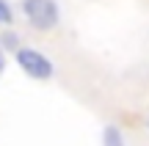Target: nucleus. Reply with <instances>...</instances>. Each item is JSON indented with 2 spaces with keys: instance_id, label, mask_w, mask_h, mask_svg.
Segmentation results:
<instances>
[{
  "instance_id": "nucleus-5",
  "label": "nucleus",
  "mask_w": 149,
  "mask_h": 146,
  "mask_svg": "<svg viewBox=\"0 0 149 146\" xmlns=\"http://www.w3.org/2000/svg\"><path fill=\"white\" fill-rule=\"evenodd\" d=\"M3 44L6 47H17V36L11 33V36H3Z\"/></svg>"
},
{
  "instance_id": "nucleus-3",
  "label": "nucleus",
  "mask_w": 149,
  "mask_h": 146,
  "mask_svg": "<svg viewBox=\"0 0 149 146\" xmlns=\"http://www.w3.org/2000/svg\"><path fill=\"white\" fill-rule=\"evenodd\" d=\"M102 146H124L122 132L116 127H105V135H102Z\"/></svg>"
},
{
  "instance_id": "nucleus-4",
  "label": "nucleus",
  "mask_w": 149,
  "mask_h": 146,
  "mask_svg": "<svg viewBox=\"0 0 149 146\" xmlns=\"http://www.w3.org/2000/svg\"><path fill=\"white\" fill-rule=\"evenodd\" d=\"M14 19V14H11V8L6 6V0H0V22H11Z\"/></svg>"
},
{
  "instance_id": "nucleus-6",
  "label": "nucleus",
  "mask_w": 149,
  "mask_h": 146,
  "mask_svg": "<svg viewBox=\"0 0 149 146\" xmlns=\"http://www.w3.org/2000/svg\"><path fill=\"white\" fill-rule=\"evenodd\" d=\"M3 66H6V58H3V50H0V72H3Z\"/></svg>"
},
{
  "instance_id": "nucleus-1",
  "label": "nucleus",
  "mask_w": 149,
  "mask_h": 146,
  "mask_svg": "<svg viewBox=\"0 0 149 146\" xmlns=\"http://www.w3.org/2000/svg\"><path fill=\"white\" fill-rule=\"evenodd\" d=\"M22 11L39 30H50L58 25V6L53 0H22Z\"/></svg>"
},
{
  "instance_id": "nucleus-2",
  "label": "nucleus",
  "mask_w": 149,
  "mask_h": 146,
  "mask_svg": "<svg viewBox=\"0 0 149 146\" xmlns=\"http://www.w3.org/2000/svg\"><path fill=\"white\" fill-rule=\"evenodd\" d=\"M17 64H19V69L25 72V75H31L33 80H47V77H53V64H50L47 55H42L39 50H19L17 53Z\"/></svg>"
}]
</instances>
